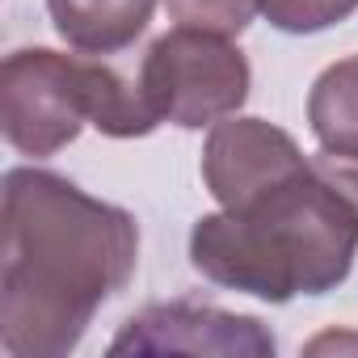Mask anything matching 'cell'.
I'll return each instance as SVG.
<instances>
[{
  "label": "cell",
  "mask_w": 358,
  "mask_h": 358,
  "mask_svg": "<svg viewBox=\"0 0 358 358\" xmlns=\"http://www.w3.org/2000/svg\"><path fill=\"white\" fill-rule=\"evenodd\" d=\"M139 262V228L68 177L22 164L0 190V350L64 358Z\"/></svg>",
  "instance_id": "1"
},
{
  "label": "cell",
  "mask_w": 358,
  "mask_h": 358,
  "mask_svg": "<svg viewBox=\"0 0 358 358\" xmlns=\"http://www.w3.org/2000/svg\"><path fill=\"white\" fill-rule=\"evenodd\" d=\"M257 9L282 34H320L345 22L358 9V0H257Z\"/></svg>",
  "instance_id": "9"
},
{
  "label": "cell",
  "mask_w": 358,
  "mask_h": 358,
  "mask_svg": "<svg viewBox=\"0 0 358 358\" xmlns=\"http://www.w3.org/2000/svg\"><path fill=\"white\" fill-rule=\"evenodd\" d=\"M312 169L358 211V152H329V148H320L312 156Z\"/></svg>",
  "instance_id": "11"
},
{
  "label": "cell",
  "mask_w": 358,
  "mask_h": 358,
  "mask_svg": "<svg viewBox=\"0 0 358 358\" xmlns=\"http://www.w3.org/2000/svg\"><path fill=\"white\" fill-rule=\"evenodd\" d=\"M324 350H358V337H337V333H324V337L308 341V354H324Z\"/></svg>",
  "instance_id": "12"
},
{
  "label": "cell",
  "mask_w": 358,
  "mask_h": 358,
  "mask_svg": "<svg viewBox=\"0 0 358 358\" xmlns=\"http://www.w3.org/2000/svg\"><path fill=\"white\" fill-rule=\"evenodd\" d=\"M110 354H274V337L257 316H236L199 303H152L131 316L110 341Z\"/></svg>",
  "instance_id": "6"
},
{
  "label": "cell",
  "mask_w": 358,
  "mask_h": 358,
  "mask_svg": "<svg viewBox=\"0 0 358 358\" xmlns=\"http://www.w3.org/2000/svg\"><path fill=\"white\" fill-rule=\"evenodd\" d=\"M85 127L110 139L152 135L160 122L139 85H127L101 55H64L51 47L13 51L0 68V131L22 156H55Z\"/></svg>",
  "instance_id": "3"
},
{
  "label": "cell",
  "mask_w": 358,
  "mask_h": 358,
  "mask_svg": "<svg viewBox=\"0 0 358 358\" xmlns=\"http://www.w3.org/2000/svg\"><path fill=\"white\" fill-rule=\"evenodd\" d=\"M358 257V211L308 169L274 194L203 215L190 232V262L228 291L287 303L295 295L337 291Z\"/></svg>",
  "instance_id": "2"
},
{
  "label": "cell",
  "mask_w": 358,
  "mask_h": 358,
  "mask_svg": "<svg viewBox=\"0 0 358 358\" xmlns=\"http://www.w3.org/2000/svg\"><path fill=\"white\" fill-rule=\"evenodd\" d=\"M156 0H47L55 34L85 55L127 51L152 22Z\"/></svg>",
  "instance_id": "7"
},
{
  "label": "cell",
  "mask_w": 358,
  "mask_h": 358,
  "mask_svg": "<svg viewBox=\"0 0 358 358\" xmlns=\"http://www.w3.org/2000/svg\"><path fill=\"white\" fill-rule=\"evenodd\" d=\"M303 169H308V156L299 152V143L266 118L232 114L211 127L203 148V182L211 199L228 211H241L274 194L278 186L295 182Z\"/></svg>",
  "instance_id": "5"
},
{
  "label": "cell",
  "mask_w": 358,
  "mask_h": 358,
  "mask_svg": "<svg viewBox=\"0 0 358 358\" xmlns=\"http://www.w3.org/2000/svg\"><path fill=\"white\" fill-rule=\"evenodd\" d=\"M164 9L177 26H190V30H211L224 38H236L249 30L257 0H164Z\"/></svg>",
  "instance_id": "10"
},
{
  "label": "cell",
  "mask_w": 358,
  "mask_h": 358,
  "mask_svg": "<svg viewBox=\"0 0 358 358\" xmlns=\"http://www.w3.org/2000/svg\"><path fill=\"white\" fill-rule=\"evenodd\" d=\"M253 72L245 51L211 30L177 26L160 34L139 68V93L152 106L156 122L173 127H215L232 118L249 97Z\"/></svg>",
  "instance_id": "4"
},
{
  "label": "cell",
  "mask_w": 358,
  "mask_h": 358,
  "mask_svg": "<svg viewBox=\"0 0 358 358\" xmlns=\"http://www.w3.org/2000/svg\"><path fill=\"white\" fill-rule=\"evenodd\" d=\"M308 122L320 148L358 152V55L329 64L308 93Z\"/></svg>",
  "instance_id": "8"
}]
</instances>
